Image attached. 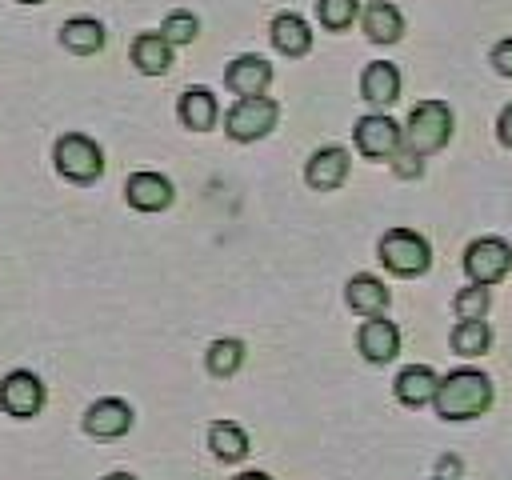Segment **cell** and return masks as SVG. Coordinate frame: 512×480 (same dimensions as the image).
Instances as JSON below:
<instances>
[{
    "label": "cell",
    "instance_id": "4",
    "mask_svg": "<svg viewBox=\"0 0 512 480\" xmlns=\"http://www.w3.org/2000/svg\"><path fill=\"white\" fill-rule=\"evenodd\" d=\"M52 160H56V172L72 184H92L104 172V152L84 132H64L52 148Z\"/></svg>",
    "mask_w": 512,
    "mask_h": 480
},
{
    "label": "cell",
    "instance_id": "3",
    "mask_svg": "<svg viewBox=\"0 0 512 480\" xmlns=\"http://www.w3.org/2000/svg\"><path fill=\"white\" fill-rule=\"evenodd\" d=\"M380 264L392 276H420L432 268V244L412 228H388L380 236Z\"/></svg>",
    "mask_w": 512,
    "mask_h": 480
},
{
    "label": "cell",
    "instance_id": "31",
    "mask_svg": "<svg viewBox=\"0 0 512 480\" xmlns=\"http://www.w3.org/2000/svg\"><path fill=\"white\" fill-rule=\"evenodd\" d=\"M236 480H272V476H268V472H240Z\"/></svg>",
    "mask_w": 512,
    "mask_h": 480
},
{
    "label": "cell",
    "instance_id": "14",
    "mask_svg": "<svg viewBox=\"0 0 512 480\" xmlns=\"http://www.w3.org/2000/svg\"><path fill=\"white\" fill-rule=\"evenodd\" d=\"M360 24H364L368 40H376V44H396L404 36V12L392 0H368L360 12Z\"/></svg>",
    "mask_w": 512,
    "mask_h": 480
},
{
    "label": "cell",
    "instance_id": "25",
    "mask_svg": "<svg viewBox=\"0 0 512 480\" xmlns=\"http://www.w3.org/2000/svg\"><path fill=\"white\" fill-rule=\"evenodd\" d=\"M196 32H200V20H196V12H188V8H172V12L164 16V24H160V36H164L172 48H176V44H192Z\"/></svg>",
    "mask_w": 512,
    "mask_h": 480
},
{
    "label": "cell",
    "instance_id": "24",
    "mask_svg": "<svg viewBox=\"0 0 512 480\" xmlns=\"http://www.w3.org/2000/svg\"><path fill=\"white\" fill-rule=\"evenodd\" d=\"M204 364H208V372H212V376H232V372L244 364V344H240V340H232V336H220V340H212V344H208Z\"/></svg>",
    "mask_w": 512,
    "mask_h": 480
},
{
    "label": "cell",
    "instance_id": "1",
    "mask_svg": "<svg viewBox=\"0 0 512 480\" xmlns=\"http://www.w3.org/2000/svg\"><path fill=\"white\" fill-rule=\"evenodd\" d=\"M432 404H436L440 420H476L492 404V380L480 368H456V372L440 376Z\"/></svg>",
    "mask_w": 512,
    "mask_h": 480
},
{
    "label": "cell",
    "instance_id": "5",
    "mask_svg": "<svg viewBox=\"0 0 512 480\" xmlns=\"http://www.w3.org/2000/svg\"><path fill=\"white\" fill-rule=\"evenodd\" d=\"M276 120H280V104H276L272 96H244V100H236V104L228 108L224 132H228L232 140H240V144H252V140H260V136H268V132L276 128Z\"/></svg>",
    "mask_w": 512,
    "mask_h": 480
},
{
    "label": "cell",
    "instance_id": "28",
    "mask_svg": "<svg viewBox=\"0 0 512 480\" xmlns=\"http://www.w3.org/2000/svg\"><path fill=\"white\" fill-rule=\"evenodd\" d=\"M492 68L500 76H512V36H504L496 48H492Z\"/></svg>",
    "mask_w": 512,
    "mask_h": 480
},
{
    "label": "cell",
    "instance_id": "12",
    "mask_svg": "<svg viewBox=\"0 0 512 480\" xmlns=\"http://www.w3.org/2000/svg\"><path fill=\"white\" fill-rule=\"evenodd\" d=\"M348 168H352L348 152H344L340 144H328V148H316V152L308 156L304 180H308L312 188H320V192H332V188H340V184L348 180Z\"/></svg>",
    "mask_w": 512,
    "mask_h": 480
},
{
    "label": "cell",
    "instance_id": "20",
    "mask_svg": "<svg viewBox=\"0 0 512 480\" xmlns=\"http://www.w3.org/2000/svg\"><path fill=\"white\" fill-rule=\"evenodd\" d=\"M128 56H132V64H136L144 76H160V72L172 68V44H168L160 32H140V36L132 40Z\"/></svg>",
    "mask_w": 512,
    "mask_h": 480
},
{
    "label": "cell",
    "instance_id": "11",
    "mask_svg": "<svg viewBox=\"0 0 512 480\" xmlns=\"http://www.w3.org/2000/svg\"><path fill=\"white\" fill-rule=\"evenodd\" d=\"M128 428H132V408L116 396H104V400L88 404V412H84V432L96 440H116Z\"/></svg>",
    "mask_w": 512,
    "mask_h": 480
},
{
    "label": "cell",
    "instance_id": "23",
    "mask_svg": "<svg viewBox=\"0 0 512 480\" xmlns=\"http://www.w3.org/2000/svg\"><path fill=\"white\" fill-rule=\"evenodd\" d=\"M448 344L456 356H484L492 348V328H488V320H460L452 328Z\"/></svg>",
    "mask_w": 512,
    "mask_h": 480
},
{
    "label": "cell",
    "instance_id": "17",
    "mask_svg": "<svg viewBox=\"0 0 512 480\" xmlns=\"http://www.w3.org/2000/svg\"><path fill=\"white\" fill-rule=\"evenodd\" d=\"M104 40H108V32H104V24H100L96 16H68V20L60 24V44H64L68 52H76V56L100 52Z\"/></svg>",
    "mask_w": 512,
    "mask_h": 480
},
{
    "label": "cell",
    "instance_id": "10",
    "mask_svg": "<svg viewBox=\"0 0 512 480\" xmlns=\"http://www.w3.org/2000/svg\"><path fill=\"white\" fill-rule=\"evenodd\" d=\"M356 348H360L364 360L388 364V360L400 352V328H396L392 320H384V316H368V320L360 324V332H356Z\"/></svg>",
    "mask_w": 512,
    "mask_h": 480
},
{
    "label": "cell",
    "instance_id": "9",
    "mask_svg": "<svg viewBox=\"0 0 512 480\" xmlns=\"http://www.w3.org/2000/svg\"><path fill=\"white\" fill-rule=\"evenodd\" d=\"M224 84L244 100V96H264V88L272 84V64L256 52H244L236 56L228 68H224Z\"/></svg>",
    "mask_w": 512,
    "mask_h": 480
},
{
    "label": "cell",
    "instance_id": "22",
    "mask_svg": "<svg viewBox=\"0 0 512 480\" xmlns=\"http://www.w3.org/2000/svg\"><path fill=\"white\" fill-rule=\"evenodd\" d=\"M208 448L220 456V460H244L248 456V432L240 428V424H232V420H216L212 428H208Z\"/></svg>",
    "mask_w": 512,
    "mask_h": 480
},
{
    "label": "cell",
    "instance_id": "15",
    "mask_svg": "<svg viewBox=\"0 0 512 480\" xmlns=\"http://www.w3.org/2000/svg\"><path fill=\"white\" fill-rule=\"evenodd\" d=\"M344 300H348V308L360 312L364 320H368V316H384V308H388V288H384L380 276L356 272V276L344 284Z\"/></svg>",
    "mask_w": 512,
    "mask_h": 480
},
{
    "label": "cell",
    "instance_id": "32",
    "mask_svg": "<svg viewBox=\"0 0 512 480\" xmlns=\"http://www.w3.org/2000/svg\"><path fill=\"white\" fill-rule=\"evenodd\" d=\"M104 480H136V476H128V472H112V476H104Z\"/></svg>",
    "mask_w": 512,
    "mask_h": 480
},
{
    "label": "cell",
    "instance_id": "18",
    "mask_svg": "<svg viewBox=\"0 0 512 480\" xmlns=\"http://www.w3.org/2000/svg\"><path fill=\"white\" fill-rule=\"evenodd\" d=\"M268 36L284 56H304L312 48V28H308V20L300 12H276Z\"/></svg>",
    "mask_w": 512,
    "mask_h": 480
},
{
    "label": "cell",
    "instance_id": "2",
    "mask_svg": "<svg viewBox=\"0 0 512 480\" xmlns=\"http://www.w3.org/2000/svg\"><path fill=\"white\" fill-rule=\"evenodd\" d=\"M448 136H452V108L444 100H420L408 112V124H404V148L408 152L432 156L448 144Z\"/></svg>",
    "mask_w": 512,
    "mask_h": 480
},
{
    "label": "cell",
    "instance_id": "33",
    "mask_svg": "<svg viewBox=\"0 0 512 480\" xmlns=\"http://www.w3.org/2000/svg\"><path fill=\"white\" fill-rule=\"evenodd\" d=\"M20 4H40V0H20Z\"/></svg>",
    "mask_w": 512,
    "mask_h": 480
},
{
    "label": "cell",
    "instance_id": "26",
    "mask_svg": "<svg viewBox=\"0 0 512 480\" xmlns=\"http://www.w3.org/2000/svg\"><path fill=\"white\" fill-rule=\"evenodd\" d=\"M452 308H456L460 320H484L488 308H492V288H484V284H468V288L456 292Z\"/></svg>",
    "mask_w": 512,
    "mask_h": 480
},
{
    "label": "cell",
    "instance_id": "13",
    "mask_svg": "<svg viewBox=\"0 0 512 480\" xmlns=\"http://www.w3.org/2000/svg\"><path fill=\"white\" fill-rule=\"evenodd\" d=\"M124 196H128V204L140 208V212H164L176 192H172V180L160 176V172H132V176L124 180Z\"/></svg>",
    "mask_w": 512,
    "mask_h": 480
},
{
    "label": "cell",
    "instance_id": "30",
    "mask_svg": "<svg viewBox=\"0 0 512 480\" xmlns=\"http://www.w3.org/2000/svg\"><path fill=\"white\" fill-rule=\"evenodd\" d=\"M392 160H396V172H400V176H416V172H420V156L408 152V148H400Z\"/></svg>",
    "mask_w": 512,
    "mask_h": 480
},
{
    "label": "cell",
    "instance_id": "6",
    "mask_svg": "<svg viewBox=\"0 0 512 480\" xmlns=\"http://www.w3.org/2000/svg\"><path fill=\"white\" fill-rule=\"evenodd\" d=\"M464 272H468V284H500L508 272H512V248L508 240L500 236H480L464 248Z\"/></svg>",
    "mask_w": 512,
    "mask_h": 480
},
{
    "label": "cell",
    "instance_id": "8",
    "mask_svg": "<svg viewBox=\"0 0 512 480\" xmlns=\"http://www.w3.org/2000/svg\"><path fill=\"white\" fill-rule=\"evenodd\" d=\"M40 404H44V384H40L36 372L16 368V372H8V376L0 380V408H4L8 416H20V420H24V416H36Z\"/></svg>",
    "mask_w": 512,
    "mask_h": 480
},
{
    "label": "cell",
    "instance_id": "19",
    "mask_svg": "<svg viewBox=\"0 0 512 480\" xmlns=\"http://www.w3.org/2000/svg\"><path fill=\"white\" fill-rule=\"evenodd\" d=\"M436 384H440V376H436L428 364H408V368H400V376H396V400L408 404V408L432 404Z\"/></svg>",
    "mask_w": 512,
    "mask_h": 480
},
{
    "label": "cell",
    "instance_id": "29",
    "mask_svg": "<svg viewBox=\"0 0 512 480\" xmlns=\"http://www.w3.org/2000/svg\"><path fill=\"white\" fill-rule=\"evenodd\" d=\"M496 136H500V144L504 148H512V100L500 108V116H496Z\"/></svg>",
    "mask_w": 512,
    "mask_h": 480
},
{
    "label": "cell",
    "instance_id": "7",
    "mask_svg": "<svg viewBox=\"0 0 512 480\" xmlns=\"http://www.w3.org/2000/svg\"><path fill=\"white\" fill-rule=\"evenodd\" d=\"M352 136H356V148H360L368 160H388V156H396V152L404 148V128H400L388 112H368V116H360L356 128H352Z\"/></svg>",
    "mask_w": 512,
    "mask_h": 480
},
{
    "label": "cell",
    "instance_id": "21",
    "mask_svg": "<svg viewBox=\"0 0 512 480\" xmlns=\"http://www.w3.org/2000/svg\"><path fill=\"white\" fill-rule=\"evenodd\" d=\"M216 116H220V108H216V96L208 88H196L192 84V88L180 92V120H184V128L204 132V128L216 124Z\"/></svg>",
    "mask_w": 512,
    "mask_h": 480
},
{
    "label": "cell",
    "instance_id": "27",
    "mask_svg": "<svg viewBox=\"0 0 512 480\" xmlns=\"http://www.w3.org/2000/svg\"><path fill=\"white\" fill-rule=\"evenodd\" d=\"M356 12H360V0H316V16H320V24L332 28V32L348 28V24L356 20Z\"/></svg>",
    "mask_w": 512,
    "mask_h": 480
},
{
    "label": "cell",
    "instance_id": "16",
    "mask_svg": "<svg viewBox=\"0 0 512 480\" xmlns=\"http://www.w3.org/2000/svg\"><path fill=\"white\" fill-rule=\"evenodd\" d=\"M360 92L372 108H384L400 96V68L392 60H372L364 72H360Z\"/></svg>",
    "mask_w": 512,
    "mask_h": 480
}]
</instances>
